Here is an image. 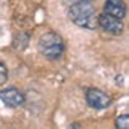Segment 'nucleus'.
<instances>
[{
    "mask_svg": "<svg viewBox=\"0 0 129 129\" xmlns=\"http://www.w3.org/2000/svg\"><path fill=\"white\" fill-rule=\"evenodd\" d=\"M0 101L10 108H18V107L24 105L26 97H24V94L16 88H7V89H2V91H0Z\"/></svg>",
    "mask_w": 129,
    "mask_h": 129,
    "instance_id": "39448f33",
    "label": "nucleus"
},
{
    "mask_svg": "<svg viewBox=\"0 0 129 129\" xmlns=\"http://www.w3.org/2000/svg\"><path fill=\"white\" fill-rule=\"evenodd\" d=\"M104 13L110 14L116 19H123L126 16V3L123 0H105Z\"/></svg>",
    "mask_w": 129,
    "mask_h": 129,
    "instance_id": "423d86ee",
    "label": "nucleus"
},
{
    "mask_svg": "<svg viewBox=\"0 0 129 129\" xmlns=\"http://www.w3.org/2000/svg\"><path fill=\"white\" fill-rule=\"evenodd\" d=\"M85 99H86V102H88L89 107L97 108V110H99V108H107L112 104V97L108 96L107 92H104L102 89H97V88L86 89Z\"/></svg>",
    "mask_w": 129,
    "mask_h": 129,
    "instance_id": "7ed1b4c3",
    "label": "nucleus"
},
{
    "mask_svg": "<svg viewBox=\"0 0 129 129\" xmlns=\"http://www.w3.org/2000/svg\"><path fill=\"white\" fill-rule=\"evenodd\" d=\"M115 126L116 129H129V115L124 113V115H120L115 120Z\"/></svg>",
    "mask_w": 129,
    "mask_h": 129,
    "instance_id": "0eeeda50",
    "label": "nucleus"
},
{
    "mask_svg": "<svg viewBox=\"0 0 129 129\" xmlns=\"http://www.w3.org/2000/svg\"><path fill=\"white\" fill-rule=\"evenodd\" d=\"M97 8L94 0H78L69 8V18L78 27L96 29L97 27Z\"/></svg>",
    "mask_w": 129,
    "mask_h": 129,
    "instance_id": "f257e3e1",
    "label": "nucleus"
},
{
    "mask_svg": "<svg viewBox=\"0 0 129 129\" xmlns=\"http://www.w3.org/2000/svg\"><path fill=\"white\" fill-rule=\"evenodd\" d=\"M38 51L49 61H56L64 54V42L59 34L46 32L38 38Z\"/></svg>",
    "mask_w": 129,
    "mask_h": 129,
    "instance_id": "f03ea898",
    "label": "nucleus"
},
{
    "mask_svg": "<svg viewBox=\"0 0 129 129\" xmlns=\"http://www.w3.org/2000/svg\"><path fill=\"white\" fill-rule=\"evenodd\" d=\"M97 26L102 27L105 32L112 34V35H120L124 30V26H123L121 19H116L107 13H101L97 16Z\"/></svg>",
    "mask_w": 129,
    "mask_h": 129,
    "instance_id": "20e7f679",
    "label": "nucleus"
},
{
    "mask_svg": "<svg viewBox=\"0 0 129 129\" xmlns=\"http://www.w3.org/2000/svg\"><path fill=\"white\" fill-rule=\"evenodd\" d=\"M7 80H8V69L3 62H0V85L7 83Z\"/></svg>",
    "mask_w": 129,
    "mask_h": 129,
    "instance_id": "6e6552de",
    "label": "nucleus"
}]
</instances>
